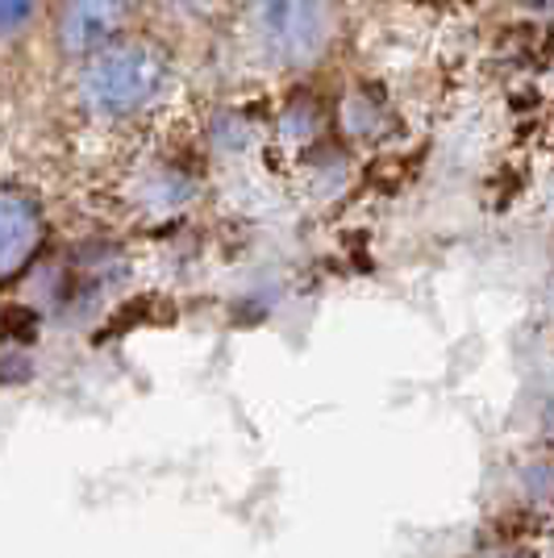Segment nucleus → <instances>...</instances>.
<instances>
[{
    "label": "nucleus",
    "mask_w": 554,
    "mask_h": 558,
    "mask_svg": "<svg viewBox=\"0 0 554 558\" xmlns=\"http://www.w3.org/2000/svg\"><path fill=\"white\" fill-rule=\"evenodd\" d=\"M176 88V54L155 34H125L71 68V105L88 125L117 130L155 113Z\"/></svg>",
    "instance_id": "1"
},
{
    "label": "nucleus",
    "mask_w": 554,
    "mask_h": 558,
    "mask_svg": "<svg viewBox=\"0 0 554 558\" xmlns=\"http://www.w3.org/2000/svg\"><path fill=\"white\" fill-rule=\"evenodd\" d=\"M134 205L150 213H176L192 201V180L176 163H146L130 187Z\"/></svg>",
    "instance_id": "5"
},
{
    "label": "nucleus",
    "mask_w": 554,
    "mask_h": 558,
    "mask_svg": "<svg viewBox=\"0 0 554 558\" xmlns=\"http://www.w3.org/2000/svg\"><path fill=\"white\" fill-rule=\"evenodd\" d=\"M142 0H50V47L75 68L109 43L138 29Z\"/></svg>",
    "instance_id": "3"
},
{
    "label": "nucleus",
    "mask_w": 554,
    "mask_h": 558,
    "mask_svg": "<svg viewBox=\"0 0 554 558\" xmlns=\"http://www.w3.org/2000/svg\"><path fill=\"white\" fill-rule=\"evenodd\" d=\"M142 9L176 25H213L221 13H230L233 0H142Z\"/></svg>",
    "instance_id": "6"
},
{
    "label": "nucleus",
    "mask_w": 554,
    "mask_h": 558,
    "mask_svg": "<svg viewBox=\"0 0 554 558\" xmlns=\"http://www.w3.org/2000/svg\"><path fill=\"white\" fill-rule=\"evenodd\" d=\"M50 13V0H0V47L22 43Z\"/></svg>",
    "instance_id": "7"
},
{
    "label": "nucleus",
    "mask_w": 554,
    "mask_h": 558,
    "mask_svg": "<svg viewBox=\"0 0 554 558\" xmlns=\"http://www.w3.org/2000/svg\"><path fill=\"white\" fill-rule=\"evenodd\" d=\"M246 63L276 80H304L342 43V0H233Z\"/></svg>",
    "instance_id": "2"
},
{
    "label": "nucleus",
    "mask_w": 554,
    "mask_h": 558,
    "mask_svg": "<svg viewBox=\"0 0 554 558\" xmlns=\"http://www.w3.org/2000/svg\"><path fill=\"white\" fill-rule=\"evenodd\" d=\"M417 4H425V9H467L475 0H417Z\"/></svg>",
    "instance_id": "8"
},
{
    "label": "nucleus",
    "mask_w": 554,
    "mask_h": 558,
    "mask_svg": "<svg viewBox=\"0 0 554 558\" xmlns=\"http://www.w3.org/2000/svg\"><path fill=\"white\" fill-rule=\"evenodd\" d=\"M47 238L50 217L43 196L17 180H0V288L17 283L38 263Z\"/></svg>",
    "instance_id": "4"
}]
</instances>
